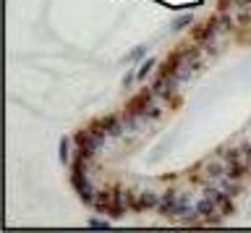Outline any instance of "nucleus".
<instances>
[{
    "label": "nucleus",
    "mask_w": 251,
    "mask_h": 233,
    "mask_svg": "<svg viewBox=\"0 0 251 233\" xmlns=\"http://www.w3.org/2000/svg\"><path fill=\"white\" fill-rule=\"evenodd\" d=\"M180 105H183V97H180L178 92H176V95H173V97L168 100V110H178Z\"/></svg>",
    "instance_id": "24"
},
{
    "label": "nucleus",
    "mask_w": 251,
    "mask_h": 233,
    "mask_svg": "<svg viewBox=\"0 0 251 233\" xmlns=\"http://www.w3.org/2000/svg\"><path fill=\"white\" fill-rule=\"evenodd\" d=\"M178 189H173V186H168L165 191H160V205H157L154 212L162 215L165 220H176V205H178Z\"/></svg>",
    "instance_id": "9"
},
{
    "label": "nucleus",
    "mask_w": 251,
    "mask_h": 233,
    "mask_svg": "<svg viewBox=\"0 0 251 233\" xmlns=\"http://www.w3.org/2000/svg\"><path fill=\"white\" fill-rule=\"evenodd\" d=\"M217 155L225 160V165H230V162H238V160H243L241 147H223V150H220Z\"/></svg>",
    "instance_id": "17"
},
{
    "label": "nucleus",
    "mask_w": 251,
    "mask_h": 233,
    "mask_svg": "<svg viewBox=\"0 0 251 233\" xmlns=\"http://www.w3.org/2000/svg\"><path fill=\"white\" fill-rule=\"evenodd\" d=\"M133 79H136V74H131V71H128V74H126V79H123V87L128 89L131 84H133Z\"/></svg>",
    "instance_id": "26"
},
{
    "label": "nucleus",
    "mask_w": 251,
    "mask_h": 233,
    "mask_svg": "<svg viewBox=\"0 0 251 233\" xmlns=\"http://www.w3.org/2000/svg\"><path fill=\"white\" fill-rule=\"evenodd\" d=\"M92 209H94L97 215H107L110 220H113V217H115V183L97 189V194H94V205H92Z\"/></svg>",
    "instance_id": "5"
},
{
    "label": "nucleus",
    "mask_w": 251,
    "mask_h": 233,
    "mask_svg": "<svg viewBox=\"0 0 251 233\" xmlns=\"http://www.w3.org/2000/svg\"><path fill=\"white\" fill-rule=\"evenodd\" d=\"M215 21H217V29L225 34H235L238 32V21H235V16H230V11H217L215 13Z\"/></svg>",
    "instance_id": "11"
},
{
    "label": "nucleus",
    "mask_w": 251,
    "mask_h": 233,
    "mask_svg": "<svg viewBox=\"0 0 251 233\" xmlns=\"http://www.w3.org/2000/svg\"><path fill=\"white\" fill-rule=\"evenodd\" d=\"M217 32H220V29H217V21H215V13H212V16L207 21H201V24H196V21H194V26L188 29V40L199 42V45H207V42L215 40Z\"/></svg>",
    "instance_id": "6"
},
{
    "label": "nucleus",
    "mask_w": 251,
    "mask_h": 233,
    "mask_svg": "<svg viewBox=\"0 0 251 233\" xmlns=\"http://www.w3.org/2000/svg\"><path fill=\"white\" fill-rule=\"evenodd\" d=\"M201 170H204V176H207L212 183H217L220 178H225V160L220 157V155H215V157L201 162Z\"/></svg>",
    "instance_id": "10"
},
{
    "label": "nucleus",
    "mask_w": 251,
    "mask_h": 233,
    "mask_svg": "<svg viewBox=\"0 0 251 233\" xmlns=\"http://www.w3.org/2000/svg\"><path fill=\"white\" fill-rule=\"evenodd\" d=\"M235 3V8H249L251 11V0H233Z\"/></svg>",
    "instance_id": "27"
},
{
    "label": "nucleus",
    "mask_w": 251,
    "mask_h": 233,
    "mask_svg": "<svg viewBox=\"0 0 251 233\" xmlns=\"http://www.w3.org/2000/svg\"><path fill=\"white\" fill-rule=\"evenodd\" d=\"M154 97H157V95H154L152 87H144V89H139L136 95H131L128 100H126V121L141 118V113L147 110V105H152Z\"/></svg>",
    "instance_id": "4"
},
{
    "label": "nucleus",
    "mask_w": 251,
    "mask_h": 233,
    "mask_svg": "<svg viewBox=\"0 0 251 233\" xmlns=\"http://www.w3.org/2000/svg\"><path fill=\"white\" fill-rule=\"evenodd\" d=\"M201 194H207V197L215 199L217 207H220V212H223L225 217L235 215V197H230V194H227L225 189H220V186H215V183H207Z\"/></svg>",
    "instance_id": "7"
},
{
    "label": "nucleus",
    "mask_w": 251,
    "mask_h": 233,
    "mask_svg": "<svg viewBox=\"0 0 251 233\" xmlns=\"http://www.w3.org/2000/svg\"><path fill=\"white\" fill-rule=\"evenodd\" d=\"M225 176H227V178H235V181L249 178V162H246V160H238V162L225 165Z\"/></svg>",
    "instance_id": "13"
},
{
    "label": "nucleus",
    "mask_w": 251,
    "mask_h": 233,
    "mask_svg": "<svg viewBox=\"0 0 251 233\" xmlns=\"http://www.w3.org/2000/svg\"><path fill=\"white\" fill-rule=\"evenodd\" d=\"M71 139H74L76 150L81 152V155H86L89 160H92L94 155L100 152V147L105 144V139H102V136H97V134H94V131H92L89 126H81L78 131H74V136H71Z\"/></svg>",
    "instance_id": "3"
},
{
    "label": "nucleus",
    "mask_w": 251,
    "mask_h": 233,
    "mask_svg": "<svg viewBox=\"0 0 251 233\" xmlns=\"http://www.w3.org/2000/svg\"><path fill=\"white\" fill-rule=\"evenodd\" d=\"M235 21H238L241 29H251V11L249 8H241L238 13H235Z\"/></svg>",
    "instance_id": "22"
},
{
    "label": "nucleus",
    "mask_w": 251,
    "mask_h": 233,
    "mask_svg": "<svg viewBox=\"0 0 251 233\" xmlns=\"http://www.w3.org/2000/svg\"><path fill=\"white\" fill-rule=\"evenodd\" d=\"M86 228H94V231H107V228H110V217H105V220H102V217H89V220H86Z\"/></svg>",
    "instance_id": "21"
},
{
    "label": "nucleus",
    "mask_w": 251,
    "mask_h": 233,
    "mask_svg": "<svg viewBox=\"0 0 251 233\" xmlns=\"http://www.w3.org/2000/svg\"><path fill=\"white\" fill-rule=\"evenodd\" d=\"M123 199H126V207L128 212H141V202H139V189H131V186H123Z\"/></svg>",
    "instance_id": "14"
},
{
    "label": "nucleus",
    "mask_w": 251,
    "mask_h": 233,
    "mask_svg": "<svg viewBox=\"0 0 251 233\" xmlns=\"http://www.w3.org/2000/svg\"><path fill=\"white\" fill-rule=\"evenodd\" d=\"M194 26V13H180V16L173 21V29L176 32H183V29H191Z\"/></svg>",
    "instance_id": "20"
},
{
    "label": "nucleus",
    "mask_w": 251,
    "mask_h": 233,
    "mask_svg": "<svg viewBox=\"0 0 251 233\" xmlns=\"http://www.w3.org/2000/svg\"><path fill=\"white\" fill-rule=\"evenodd\" d=\"M86 126H89L97 136H102V139H107V136H121L123 131H126L123 118H121V115H115V113H107V115H100V118H92Z\"/></svg>",
    "instance_id": "2"
},
{
    "label": "nucleus",
    "mask_w": 251,
    "mask_h": 233,
    "mask_svg": "<svg viewBox=\"0 0 251 233\" xmlns=\"http://www.w3.org/2000/svg\"><path fill=\"white\" fill-rule=\"evenodd\" d=\"M147 55V45H136V48H133L128 55H126V63H133V60H141Z\"/></svg>",
    "instance_id": "23"
},
{
    "label": "nucleus",
    "mask_w": 251,
    "mask_h": 233,
    "mask_svg": "<svg viewBox=\"0 0 251 233\" xmlns=\"http://www.w3.org/2000/svg\"><path fill=\"white\" fill-rule=\"evenodd\" d=\"M180 68H183V50L180 48H173L168 55H165V60L160 63V68H157V76H176L180 74ZM180 81V79H178Z\"/></svg>",
    "instance_id": "8"
},
{
    "label": "nucleus",
    "mask_w": 251,
    "mask_h": 233,
    "mask_svg": "<svg viewBox=\"0 0 251 233\" xmlns=\"http://www.w3.org/2000/svg\"><path fill=\"white\" fill-rule=\"evenodd\" d=\"M165 115V107H160V105H147V110L141 113V121H160Z\"/></svg>",
    "instance_id": "19"
},
{
    "label": "nucleus",
    "mask_w": 251,
    "mask_h": 233,
    "mask_svg": "<svg viewBox=\"0 0 251 233\" xmlns=\"http://www.w3.org/2000/svg\"><path fill=\"white\" fill-rule=\"evenodd\" d=\"M68 168H71V173H68L71 189L76 191V197L81 199L86 207H92V205H94V194H97V189L92 186L89 176H86V168H89V157L76 150V155H74V160H71V165H68Z\"/></svg>",
    "instance_id": "1"
},
{
    "label": "nucleus",
    "mask_w": 251,
    "mask_h": 233,
    "mask_svg": "<svg viewBox=\"0 0 251 233\" xmlns=\"http://www.w3.org/2000/svg\"><path fill=\"white\" fill-rule=\"evenodd\" d=\"M217 186H220V189H225L230 197H241V194H243V181H235V178H227V176L220 178Z\"/></svg>",
    "instance_id": "16"
},
{
    "label": "nucleus",
    "mask_w": 251,
    "mask_h": 233,
    "mask_svg": "<svg viewBox=\"0 0 251 233\" xmlns=\"http://www.w3.org/2000/svg\"><path fill=\"white\" fill-rule=\"evenodd\" d=\"M71 144H74V139H68V136H60V142H58V160L63 162V165H71V160H74V152H71Z\"/></svg>",
    "instance_id": "15"
},
{
    "label": "nucleus",
    "mask_w": 251,
    "mask_h": 233,
    "mask_svg": "<svg viewBox=\"0 0 251 233\" xmlns=\"http://www.w3.org/2000/svg\"><path fill=\"white\" fill-rule=\"evenodd\" d=\"M139 202H141V212H149V209H157V205H160V194L154 189H139Z\"/></svg>",
    "instance_id": "12"
},
{
    "label": "nucleus",
    "mask_w": 251,
    "mask_h": 233,
    "mask_svg": "<svg viewBox=\"0 0 251 233\" xmlns=\"http://www.w3.org/2000/svg\"><path fill=\"white\" fill-rule=\"evenodd\" d=\"M230 8H235L233 0H217V11H230Z\"/></svg>",
    "instance_id": "25"
},
{
    "label": "nucleus",
    "mask_w": 251,
    "mask_h": 233,
    "mask_svg": "<svg viewBox=\"0 0 251 233\" xmlns=\"http://www.w3.org/2000/svg\"><path fill=\"white\" fill-rule=\"evenodd\" d=\"M154 66H157V58H147V60H141V66L136 68V79H139V81H144L147 76L154 71Z\"/></svg>",
    "instance_id": "18"
}]
</instances>
